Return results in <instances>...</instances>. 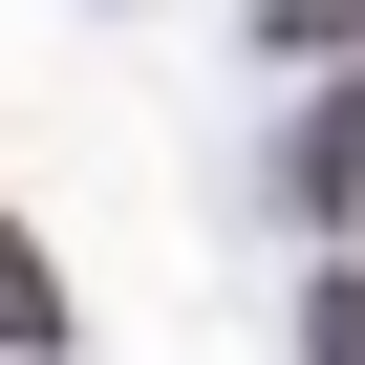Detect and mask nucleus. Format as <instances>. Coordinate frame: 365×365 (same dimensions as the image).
<instances>
[{"mask_svg": "<svg viewBox=\"0 0 365 365\" xmlns=\"http://www.w3.org/2000/svg\"><path fill=\"white\" fill-rule=\"evenodd\" d=\"M0 344H22V365H65V279H43V237H22V215H0Z\"/></svg>", "mask_w": 365, "mask_h": 365, "instance_id": "1", "label": "nucleus"}, {"mask_svg": "<svg viewBox=\"0 0 365 365\" xmlns=\"http://www.w3.org/2000/svg\"><path fill=\"white\" fill-rule=\"evenodd\" d=\"M365 194V86H322V129H301V215H344Z\"/></svg>", "mask_w": 365, "mask_h": 365, "instance_id": "2", "label": "nucleus"}, {"mask_svg": "<svg viewBox=\"0 0 365 365\" xmlns=\"http://www.w3.org/2000/svg\"><path fill=\"white\" fill-rule=\"evenodd\" d=\"M301 365H365V258H322V279H301Z\"/></svg>", "mask_w": 365, "mask_h": 365, "instance_id": "3", "label": "nucleus"}, {"mask_svg": "<svg viewBox=\"0 0 365 365\" xmlns=\"http://www.w3.org/2000/svg\"><path fill=\"white\" fill-rule=\"evenodd\" d=\"M258 43H279V65H322V43H365V0H258Z\"/></svg>", "mask_w": 365, "mask_h": 365, "instance_id": "4", "label": "nucleus"}]
</instances>
